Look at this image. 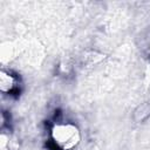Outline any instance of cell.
Listing matches in <instances>:
<instances>
[{
	"instance_id": "cell-1",
	"label": "cell",
	"mask_w": 150,
	"mask_h": 150,
	"mask_svg": "<svg viewBox=\"0 0 150 150\" xmlns=\"http://www.w3.org/2000/svg\"><path fill=\"white\" fill-rule=\"evenodd\" d=\"M52 139L61 150H73L81 139L80 130L71 123H59L52 129Z\"/></svg>"
},
{
	"instance_id": "cell-2",
	"label": "cell",
	"mask_w": 150,
	"mask_h": 150,
	"mask_svg": "<svg viewBox=\"0 0 150 150\" xmlns=\"http://www.w3.org/2000/svg\"><path fill=\"white\" fill-rule=\"evenodd\" d=\"M14 87H15V77L5 70H1V73H0V89H1V91L9 93L13 90Z\"/></svg>"
}]
</instances>
